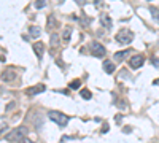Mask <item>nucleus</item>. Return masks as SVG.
Returning a JSON list of instances; mask_svg holds the SVG:
<instances>
[{
  "label": "nucleus",
  "mask_w": 159,
  "mask_h": 143,
  "mask_svg": "<svg viewBox=\"0 0 159 143\" xmlns=\"http://www.w3.org/2000/svg\"><path fill=\"white\" fill-rule=\"evenodd\" d=\"M48 118L51 119L53 123H56L57 126L64 127L68 124V116H65L62 113V111H57V110H51L49 113H48Z\"/></svg>",
  "instance_id": "nucleus-1"
},
{
  "label": "nucleus",
  "mask_w": 159,
  "mask_h": 143,
  "mask_svg": "<svg viewBox=\"0 0 159 143\" xmlns=\"http://www.w3.org/2000/svg\"><path fill=\"white\" fill-rule=\"evenodd\" d=\"M49 45H51V48H59L60 45V37L57 35V33H51V37H49Z\"/></svg>",
  "instance_id": "nucleus-10"
},
{
  "label": "nucleus",
  "mask_w": 159,
  "mask_h": 143,
  "mask_svg": "<svg viewBox=\"0 0 159 143\" xmlns=\"http://www.w3.org/2000/svg\"><path fill=\"white\" fill-rule=\"evenodd\" d=\"M91 52H92V56H95V57H103V56L107 54V49H105V46H103L102 43L92 41L91 43Z\"/></svg>",
  "instance_id": "nucleus-4"
},
{
  "label": "nucleus",
  "mask_w": 159,
  "mask_h": 143,
  "mask_svg": "<svg viewBox=\"0 0 159 143\" xmlns=\"http://www.w3.org/2000/svg\"><path fill=\"white\" fill-rule=\"evenodd\" d=\"M34 52L37 54L38 59H41V57H43V52H45V45L41 43V41H37V43L34 45Z\"/></svg>",
  "instance_id": "nucleus-8"
},
{
  "label": "nucleus",
  "mask_w": 159,
  "mask_h": 143,
  "mask_svg": "<svg viewBox=\"0 0 159 143\" xmlns=\"http://www.w3.org/2000/svg\"><path fill=\"white\" fill-rule=\"evenodd\" d=\"M7 129V124H0V132H3Z\"/></svg>",
  "instance_id": "nucleus-21"
},
{
  "label": "nucleus",
  "mask_w": 159,
  "mask_h": 143,
  "mask_svg": "<svg viewBox=\"0 0 159 143\" xmlns=\"http://www.w3.org/2000/svg\"><path fill=\"white\" fill-rule=\"evenodd\" d=\"M131 131H132L131 127H124V129H123V132H124V134H127V132H131Z\"/></svg>",
  "instance_id": "nucleus-22"
},
{
  "label": "nucleus",
  "mask_w": 159,
  "mask_h": 143,
  "mask_svg": "<svg viewBox=\"0 0 159 143\" xmlns=\"http://www.w3.org/2000/svg\"><path fill=\"white\" fill-rule=\"evenodd\" d=\"M153 83H154V84H158V86H159V79H154V81H153Z\"/></svg>",
  "instance_id": "nucleus-25"
},
{
  "label": "nucleus",
  "mask_w": 159,
  "mask_h": 143,
  "mask_svg": "<svg viewBox=\"0 0 159 143\" xmlns=\"http://www.w3.org/2000/svg\"><path fill=\"white\" fill-rule=\"evenodd\" d=\"M29 33H30L32 38H38L40 33H41V29H40L38 26H30V27H29Z\"/></svg>",
  "instance_id": "nucleus-11"
},
{
  "label": "nucleus",
  "mask_w": 159,
  "mask_h": 143,
  "mask_svg": "<svg viewBox=\"0 0 159 143\" xmlns=\"http://www.w3.org/2000/svg\"><path fill=\"white\" fill-rule=\"evenodd\" d=\"M129 52H131V49H124V51L115 52V56H113V57H115V62H123L127 56H129Z\"/></svg>",
  "instance_id": "nucleus-9"
},
{
  "label": "nucleus",
  "mask_w": 159,
  "mask_h": 143,
  "mask_svg": "<svg viewBox=\"0 0 159 143\" xmlns=\"http://www.w3.org/2000/svg\"><path fill=\"white\" fill-rule=\"evenodd\" d=\"M145 62V56L143 54H135L129 59V67L131 68H140Z\"/></svg>",
  "instance_id": "nucleus-5"
},
{
  "label": "nucleus",
  "mask_w": 159,
  "mask_h": 143,
  "mask_svg": "<svg viewBox=\"0 0 159 143\" xmlns=\"http://www.w3.org/2000/svg\"><path fill=\"white\" fill-rule=\"evenodd\" d=\"M19 143H34V142H32V140H29V138H26V137H24L22 140H19Z\"/></svg>",
  "instance_id": "nucleus-20"
},
{
  "label": "nucleus",
  "mask_w": 159,
  "mask_h": 143,
  "mask_svg": "<svg viewBox=\"0 0 159 143\" xmlns=\"http://www.w3.org/2000/svg\"><path fill=\"white\" fill-rule=\"evenodd\" d=\"M103 70L107 72V73H113V72H115V62H111V60H103Z\"/></svg>",
  "instance_id": "nucleus-12"
},
{
  "label": "nucleus",
  "mask_w": 159,
  "mask_h": 143,
  "mask_svg": "<svg viewBox=\"0 0 159 143\" xmlns=\"http://www.w3.org/2000/svg\"><path fill=\"white\" fill-rule=\"evenodd\" d=\"M76 2H78L80 5H84V3H86V0H76Z\"/></svg>",
  "instance_id": "nucleus-24"
},
{
  "label": "nucleus",
  "mask_w": 159,
  "mask_h": 143,
  "mask_svg": "<svg viewBox=\"0 0 159 143\" xmlns=\"http://www.w3.org/2000/svg\"><path fill=\"white\" fill-rule=\"evenodd\" d=\"M80 95H81L83 99H86V100H89L92 97V94H91V91H89V89H81V91H80Z\"/></svg>",
  "instance_id": "nucleus-15"
},
{
  "label": "nucleus",
  "mask_w": 159,
  "mask_h": 143,
  "mask_svg": "<svg viewBox=\"0 0 159 143\" xmlns=\"http://www.w3.org/2000/svg\"><path fill=\"white\" fill-rule=\"evenodd\" d=\"M150 11H151V16L159 22V10H158V8H150Z\"/></svg>",
  "instance_id": "nucleus-17"
},
{
  "label": "nucleus",
  "mask_w": 159,
  "mask_h": 143,
  "mask_svg": "<svg viewBox=\"0 0 159 143\" xmlns=\"http://www.w3.org/2000/svg\"><path fill=\"white\" fill-rule=\"evenodd\" d=\"M56 26H57V22H56L54 16H49V18H48V27L51 29V27H56Z\"/></svg>",
  "instance_id": "nucleus-18"
},
{
  "label": "nucleus",
  "mask_w": 159,
  "mask_h": 143,
  "mask_svg": "<svg viewBox=\"0 0 159 143\" xmlns=\"http://www.w3.org/2000/svg\"><path fill=\"white\" fill-rule=\"evenodd\" d=\"M14 78H16V72L13 70V68H7V70L2 73V79H3L5 83H10V81H13Z\"/></svg>",
  "instance_id": "nucleus-7"
},
{
  "label": "nucleus",
  "mask_w": 159,
  "mask_h": 143,
  "mask_svg": "<svg viewBox=\"0 0 159 143\" xmlns=\"http://www.w3.org/2000/svg\"><path fill=\"white\" fill-rule=\"evenodd\" d=\"M45 89H46L45 84H37V86L27 87V89H26V94L27 95H37V94H40V92H43Z\"/></svg>",
  "instance_id": "nucleus-6"
},
{
  "label": "nucleus",
  "mask_w": 159,
  "mask_h": 143,
  "mask_svg": "<svg viewBox=\"0 0 159 143\" xmlns=\"http://www.w3.org/2000/svg\"><path fill=\"white\" fill-rule=\"evenodd\" d=\"M134 40V33L131 30H127V29H123V30L118 32V35H116V41L121 45H129Z\"/></svg>",
  "instance_id": "nucleus-3"
},
{
  "label": "nucleus",
  "mask_w": 159,
  "mask_h": 143,
  "mask_svg": "<svg viewBox=\"0 0 159 143\" xmlns=\"http://www.w3.org/2000/svg\"><path fill=\"white\" fill-rule=\"evenodd\" d=\"M81 86V79H73V81H70V84H68V87H70V89H78V87Z\"/></svg>",
  "instance_id": "nucleus-16"
},
{
  "label": "nucleus",
  "mask_w": 159,
  "mask_h": 143,
  "mask_svg": "<svg viewBox=\"0 0 159 143\" xmlns=\"http://www.w3.org/2000/svg\"><path fill=\"white\" fill-rule=\"evenodd\" d=\"M45 5H46L45 0H35V8H43Z\"/></svg>",
  "instance_id": "nucleus-19"
},
{
  "label": "nucleus",
  "mask_w": 159,
  "mask_h": 143,
  "mask_svg": "<svg viewBox=\"0 0 159 143\" xmlns=\"http://www.w3.org/2000/svg\"><path fill=\"white\" fill-rule=\"evenodd\" d=\"M100 22L103 24V27H107V29L111 27V19L108 18L107 14H102V16H100Z\"/></svg>",
  "instance_id": "nucleus-13"
},
{
  "label": "nucleus",
  "mask_w": 159,
  "mask_h": 143,
  "mask_svg": "<svg viewBox=\"0 0 159 143\" xmlns=\"http://www.w3.org/2000/svg\"><path fill=\"white\" fill-rule=\"evenodd\" d=\"M70 35H72V27H65V29H64V33H62L64 43H67L68 40H70Z\"/></svg>",
  "instance_id": "nucleus-14"
},
{
  "label": "nucleus",
  "mask_w": 159,
  "mask_h": 143,
  "mask_svg": "<svg viewBox=\"0 0 159 143\" xmlns=\"http://www.w3.org/2000/svg\"><path fill=\"white\" fill-rule=\"evenodd\" d=\"M26 135H27L26 126H19V127H16V129H13V131L7 135V140L8 142H19V140H22Z\"/></svg>",
  "instance_id": "nucleus-2"
},
{
  "label": "nucleus",
  "mask_w": 159,
  "mask_h": 143,
  "mask_svg": "<svg viewBox=\"0 0 159 143\" xmlns=\"http://www.w3.org/2000/svg\"><path fill=\"white\" fill-rule=\"evenodd\" d=\"M153 64H154L156 67H158V68H159V59H153Z\"/></svg>",
  "instance_id": "nucleus-23"
}]
</instances>
